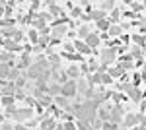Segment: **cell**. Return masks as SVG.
<instances>
[{
	"label": "cell",
	"mask_w": 146,
	"mask_h": 130,
	"mask_svg": "<svg viewBox=\"0 0 146 130\" xmlns=\"http://www.w3.org/2000/svg\"><path fill=\"white\" fill-rule=\"evenodd\" d=\"M45 70H49V62L39 60V62H35V64H31L29 68H27V78H35V80H37Z\"/></svg>",
	"instance_id": "6da1fadb"
},
{
	"label": "cell",
	"mask_w": 146,
	"mask_h": 130,
	"mask_svg": "<svg viewBox=\"0 0 146 130\" xmlns=\"http://www.w3.org/2000/svg\"><path fill=\"white\" fill-rule=\"evenodd\" d=\"M60 95H64V97H74L76 95V82L74 80H68L66 84H62L60 87Z\"/></svg>",
	"instance_id": "7a4b0ae2"
},
{
	"label": "cell",
	"mask_w": 146,
	"mask_h": 130,
	"mask_svg": "<svg viewBox=\"0 0 146 130\" xmlns=\"http://www.w3.org/2000/svg\"><path fill=\"white\" fill-rule=\"evenodd\" d=\"M115 54H117V49H115V47H107V49L101 53V60H103V64L107 66L109 62H113V60H115Z\"/></svg>",
	"instance_id": "3957f363"
},
{
	"label": "cell",
	"mask_w": 146,
	"mask_h": 130,
	"mask_svg": "<svg viewBox=\"0 0 146 130\" xmlns=\"http://www.w3.org/2000/svg\"><path fill=\"white\" fill-rule=\"evenodd\" d=\"M121 120H123V109H121V107H113L111 111H109V122L119 124Z\"/></svg>",
	"instance_id": "277c9868"
},
{
	"label": "cell",
	"mask_w": 146,
	"mask_h": 130,
	"mask_svg": "<svg viewBox=\"0 0 146 130\" xmlns=\"http://www.w3.org/2000/svg\"><path fill=\"white\" fill-rule=\"evenodd\" d=\"M31 115H33V111H31V109H16L14 119H16V120H27Z\"/></svg>",
	"instance_id": "5b68a950"
},
{
	"label": "cell",
	"mask_w": 146,
	"mask_h": 130,
	"mask_svg": "<svg viewBox=\"0 0 146 130\" xmlns=\"http://www.w3.org/2000/svg\"><path fill=\"white\" fill-rule=\"evenodd\" d=\"M66 33V25H62V23H55V29H53V39H58V37H62Z\"/></svg>",
	"instance_id": "8992f818"
},
{
	"label": "cell",
	"mask_w": 146,
	"mask_h": 130,
	"mask_svg": "<svg viewBox=\"0 0 146 130\" xmlns=\"http://www.w3.org/2000/svg\"><path fill=\"white\" fill-rule=\"evenodd\" d=\"M0 93H2V97H12V95L16 93V86H14V84H6V86L2 87Z\"/></svg>",
	"instance_id": "52a82bcc"
},
{
	"label": "cell",
	"mask_w": 146,
	"mask_h": 130,
	"mask_svg": "<svg viewBox=\"0 0 146 130\" xmlns=\"http://www.w3.org/2000/svg\"><path fill=\"white\" fill-rule=\"evenodd\" d=\"M98 43H100V37H98V35H94V33H90V35L86 37V45H88L90 49H94V47H98Z\"/></svg>",
	"instance_id": "ba28073f"
},
{
	"label": "cell",
	"mask_w": 146,
	"mask_h": 130,
	"mask_svg": "<svg viewBox=\"0 0 146 130\" xmlns=\"http://www.w3.org/2000/svg\"><path fill=\"white\" fill-rule=\"evenodd\" d=\"M136 122H138V119H136V115H127L123 119V124L127 126V128H131V126H135Z\"/></svg>",
	"instance_id": "9c48e42d"
},
{
	"label": "cell",
	"mask_w": 146,
	"mask_h": 130,
	"mask_svg": "<svg viewBox=\"0 0 146 130\" xmlns=\"http://www.w3.org/2000/svg\"><path fill=\"white\" fill-rule=\"evenodd\" d=\"M55 103H56V107H60V109H68V99L64 95H56Z\"/></svg>",
	"instance_id": "30bf717a"
},
{
	"label": "cell",
	"mask_w": 146,
	"mask_h": 130,
	"mask_svg": "<svg viewBox=\"0 0 146 130\" xmlns=\"http://www.w3.org/2000/svg\"><path fill=\"white\" fill-rule=\"evenodd\" d=\"M90 18H92V20L101 22V20H105V12H103V10H96V12H92V14H90Z\"/></svg>",
	"instance_id": "8fae6325"
},
{
	"label": "cell",
	"mask_w": 146,
	"mask_h": 130,
	"mask_svg": "<svg viewBox=\"0 0 146 130\" xmlns=\"http://www.w3.org/2000/svg\"><path fill=\"white\" fill-rule=\"evenodd\" d=\"M47 4H49V12H51L53 16H60V14H62V10H60L56 4H53V2H47Z\"/></svg>",
	"instance_id": "7c38bea8"
},
{
	"label": "cell",
	"mask_w": 146,
	"mask_h": 130,
	"mask_svg": "<svg viewBox=\"0 0 146 130\" xmlns=\"http://www.w3.org/2000/svg\"><path fill=\"white\" fill-rule=\"evenodd\" d=\"M47 91H49L51 95H55V97H56V95H60V86H58V84H51Z\"/></svg>",
	"instance_id": "4fadbf2b"
},
{
	"label": "cell",
	"mask_w": 146,
	"mask_h": 130,
	"mask_svg": "<svg viewBox=\"0 0 146 130\" xmlns=\"http://www.w3.org/2000/svg\"><path fill=\"white\" fill-rule=\"evenodd\" d=\"M8 74H10V66L8 64H0V80L8 78Z\"/></svg>",
	"instance_id": "5bb4252c"
},
{
	"label": "cell",
	"mask_w": 146,
	"mask_h": 130,
	"mask_svg": "<svg viewBox=\"0 0 146 130\" xmlns=\"http://www.w3.org/2000/svg\"><path fill=\"white\" fill-rule=\"evenodd\" d=\"M88 84L90 86H94V84H101V74L98 72V74H92L90 78H88Z\"/></svg>",
	"instance_id": "9a60e30c"
},
{
	"label": "cell",
	"mask_w": 146,
	"mask_h": 130,
	"mask_svg": "<svg viewBox=\"0 0 146 130\" xmlns=\"http://www.w3.org/2000/svg\"><path fill=\"white\" fill-rule=\"evenodd\" d=\"M55 128V122L51 119H43V124H41V130H53Z\"/></svg>",
	"instance_id": "2e32d148"
},
{
	"label": "cell",
	"mask_w": 146,
	"mask_h": 130,
	"mask_svg": "<svg viewBox=\"0 0 146 130\" xmlns=\"http://www.w3.org/2000/svg\"><path fill=\"white\" fill-rule=\"evenodd\" d=\"M78 74H80V70H78V66H70V68H68V72H66V76H70L72 78V80H74V78H78Z\"/></svg>",
	"instance_id": "e0dca14e"
},
{
	"label": "cell",
	"mask_w": 146,
	"mask_h": 130,
	"mask_svg": "<svg viewBox=\"0 0 146 130\" xmlns=\"http://www.w3.org/2000/svg\"><path fill=\"white\" fill-rule=\"evenodd\" d=\"M98 27H100L101 31H109V27H111V22H109V20H101V22H98Z\"/></svg>",
	"instance_id": "ac0fdd59"
},
{
	"label": "cell",
	"mask_w": 146,
	"mask_h": 130,
	"mask_svg": "<svg viewBox=\"0 0 146 130\" xmlns=\"http://www.w3.org/2000/svg\"><path fill=\"white\" fill-rule=\"evenodd\" d=\"M4 47L8 51H20V45L16 43V41H4Z\"/></svg>",
	"instance_id": "d6986e66"
},
{
	"label": "cell",
	"mask_w": 146,
	"mask_h": 130,
	"mask_svg": "<svg viewBox=\"0 0 146 130\" xmlns=\"http://www.w3.org/2000/svg\"><path fill=\"white\" fill-rule=\"evenodd\" d=\"M76 49H78L80 53H84V54H88V53L92 51V49H90L86 43H80V41H76Z\"/></svg>",
	"instance_id": "ffe728a7"
},
{
	"label": "cell",
	"mask_w": 146,
	"mask_h": 130,
	"mask_svg": "<svg viewBox=\"0 0 146 130\" xmlns=\"http://www.w3.org/2000/svg\"><path fill=\"white\" fill-rule=\"evenodd\" d=\"M39 103H41V105H43V107H49V105H51V103H53V99L49 97V95H39Z\"/></svg>",
	"instance_id": "44dd1931"
},
{
	"label": "cell",
	"mask_w": 146,
	"mask_h": 130,
	"mask_svg": "<svg viewBox=\"0 0 146 130\" xmlns=\"http://www.w3.org/2000/svg\"><path fill=\"white\" fill-rule=\"evenodd\" d=\"M98 119H100V120H103V122H109V111L101 109L100 113H98Z\"/></svg>",
	"instance_id": "7402d4cb"
},
{
	"label": "cell",
	"mask_w": 146,
	"mask_h": 130,
	"mask_svg": "<svg viewBox=\"0 0 146 130\" xmlns=\"http://www.w3.org/2000/svg\"><path fill=\"white\" fill-rule=\"evenodd\" d=\"M12 23H14L12 18H4V20L0 18V27H4V29H6V27H12Z\"/></svg>",
	"instance_id": "603a6c76"
},
{
	"label": "cell",
	"mask_w": 146,
	"mask_h": 130,
	"mask_svg": "<svg viewBox=\"0 0 146 130\" xmlns=\"http://www.w3.org/2000/svg\"><path fill=\"white\" fill-rule=\"evenodd\" d=\"M8 78L16 82V80L20 78V70H18V68H10V74H8Z\"/></svg>",
	"instance_id": "cb8c5ba5"
},
{
	"label": "cell",
	"mask_w": 146,
	"mask_h": 130,
	"mask_svg": "<svg viewBox=\"0 0 146 130\" xmlns=\"http://www.w3.org/2000/svg\"><path fill=\"white\" fill-rule=\"evenodd\" d=\"M109 76H123V68H121V66H117V68L109 70Z\"/></svg>",
	"instance_id": "d4e9b609"
},
{
	"label": "cell",
	"mask_w": 146,
	"mask_h": 130,
	"mask_svg": "<svg viewBox=\"0 0 146 130\" xmlns=\"http://www.w3.org/2000/svg\"><path fill=\"white\" fill-rule=\"evenodd\" d=\"M129 93H131V97L135 99V101H138V99H140V89H136V87H133Z\"/></svg>",
	"instance_id": "484cf974"
},
{
	"label": "cell",
	"mask_w": 146,
	"mask_h": 130,
	"mask_svg": "<svg viewBox=\"0 0 146 130\" xmlns=\"http://www.w3.org/2000/svg\"><path fill=\"white\" fill-rule=\"evenodd\" d=\"M140 56H142V49L135 47V49H133V53H131V58H140Z\"/></svg>",
	"instance_id": "4316f807"
},
{
	"label": "cell",
	"mask_w": 146,
	"mask_h": 130,
	"mask_svg": "<svg viewBox=\"0 0 146 130\" xmlns=\"http://www.w3.org/2000/svg\"><path fill=\"white\" fill-rule=\"evenodd\" d=\"M113 2H101V8H103V12H111L113 10Z\"/></svg>",
	"instance_id": "83f0119b"
},
{
	"label": "cell",
	"mask_w": 146,
	"mask_h": 130,
	"mask_svg": "<svg viewBox=\"0 0 146 130\" xmlns=\"http://www.w3.org/2000/svg\"><path fill=\"white\" fill-rule=\"evenodd\" d=\"M101 130H117V124H113V122H103Z\"/></svg>",
	"instance_id": "f1b7e54d"
},
{
	"label": "cell",
	"mask_w": 146,
	"mask_h": 130,
	"mask_svg": "<svg viewBox=\"0 0 146 130\" xmlns=\"http://www.w3.org/2000/svg\"><path fill=\"white\" fill-rule=\"evenodd\" d=\"M14 86H16V89H22V87L25 86V78H18V80H16V84H14Z\"/></svg>",
	"instance_id": "f546056e"
},
{
	"label": "cell",
	"mask_w": 146,
	"mask_h": 130,
	"mask_svg": "<svg viewBox=\"0 0 146 130\" xmlns=\"http://www.w3.org/2000/svg\"><path fill=\"white\" fill-rule=\"evenodd\" d=\"M90 35V29L88 27H80L78 29V37H88Z\"/></svg>",
	"instance_id": "4dcf8cb0"
},
{
	"label": "cell",
	"mask_w": 146,
	"mask_h": 130,
	"mask_svg": "<svg viewBox=\"0 0 146 130\" xmlns=\"http://www.w3.org/2000/svg\"><path fill=\"white\" fill-rule=\"evenodd\" d=\"M119 33H121V27L119 25H111L109 27V35H119Z\"/></svg>",
	"instance_id": "1f68e13d"
},
{
	"label": "cell",
	"mask_w": 146,
	"mask_h": 130,
	"mask_svg": "<svg viewBox=\"0 0 146 130\" xmlns=\"http://www.w3.org/2000/svg\"><path fill=\"white\" fill-rule=\"evenodd\" d=\"M86 87H88V86H86V82L80 80L78 84H76V91H86Z\"/></svg>",
	"instance_id": "d6a6232c"
},
{
	"label": "cell",
	"mask_w": 146,
	"mask_h": 130,
	"mask_svg": "<svg viewBox=\"0 0 146 130\" xmlns=\"http://www.w3.org/2000/svg\"><path fill=\"white\" fill-rule=\"evenodd\" d=\"M14 101H16L14 97H2V103H4L6 107H12V105H14Z\"/></svg>",
	"instance_id": "836d02e7"
},
{
	"label": "cell",
	"mask_w": 146,
	"mask_h": 130,
	"mask_svg": "<svg viewBox=\"0 0 146 130\" xmlns=\"http://www.w3.org/2000/svg\"><path fill=\"white\" fill-rule=\"evenodd\" d=\"M133 39H135V43L140 45V49H142V45H144V37H142V35H135Z\"/></svg>",
	"instance_id": "e575fe53"
},
{
	"label": "cell",
	"mask_w": 146,
	"mask_h": 130,
	"mask_svg": "<svg viewBox=\"0 0 146 130\" xmlns=\"http://www.w3.org/2000/svg\"><path fill=\"white\" fill-rule=\"evenodd\" d=\"M90 126H92V128H101L103 124H101V120H100V119H94V120L90 122Z\"/></svg>",
	"instance_id": "d590c367"
},
{
	"label": "cell",
	"mask_w": 146,
	"mask_h": 130,
	"mask_svg": "<svg viewBox=\"0 0 146 130\" xmlns=\"http://www.w3.org/2000/svg\"><path fill=\"white\" fill-rule=\"evenodd\" d=\"M16 29H14V27H6V29H4V35H8V37H14V35H16Z\"/></svg>",
	"instance_id": "8d00e7d4"
},
{
	"label": "cell",
	"mask_w": 146,
	"mask_h": 130,
	"mask_svg": "<svg viewBox=\"0 0 146 130\" xmlns=\"http://www.w3.org/2000/svg\"><path fill=\"white\" fill-rule=\"evenodd\" d=\"M62 130H76V126H74L72 122H64V124H62Z\"/></svg>",
	"instance_id": "74e56055"
},
{
	"label": "cell",
	"mask_w": 146,
	"mask_h": 130,
	"mask_svg": "<svg viewBox=\"0 0 146 130\" xmlns=\"http://www.w3.org/2000/svg\"><path fill=\"white\" fill-rule=\"evenodd\" d=\"M101 84H111V76H107V74H101Z\"/></svg>",
	"instance_id": "f35d334b"
},
{
	"label": "cell",
	"mask_w": 146,
	"mask_h": 130,
	"mask_svg": "<svg viewBox=\"0 0 146 130\" xmlns=\"http://www.w3.org/2000/svg\"><path fill=\"white\" fill-rule=\"evenodd\" d=\"M10 56H12V53H8V51H6V53H2V54H0V60H8Z\"/></svg>",
	"instance_id": "ab89813d"
},
{
	"label": "cell",
	"mask_w": 146,
	"mask_h": 130,
	"mask_svg": "<svg viewBox=\"0 0 146 130\" xmlns=\"http://www.w3.org/2000/svg\"><path fill=\"white\" fill-rule=\"evenodd\" d=\"M29 39H31V41L35 43V41H37V33H35V31H31V33H29Z\"/></svg>",
	"instance_id": "60d3db41"
},
{
	"label": "cell",
	"mask_w": 146,
	"mask_h": 130,
	"mask_svg": "<svg viewBox=\"0 0 146 130\" xmlns=\"http://www.w3.org/2000/svg\"><path fill=\"white\" fill-rule=\"evenodd\" d=\"M80 14H82V8H74L72 10V16H80Z\"/></svg>",
	"instance_id": "b9f144b4"
},
{
	"label": "cell",
	"mask_w": 146,
	"mask_h": 130,
	"mask_svg": "<svg viewBox=\"0 0 146 130\" xmlns=\"http://www.w3.org/2000/svg\"><path fill=\"white\" fill-rule=\"evenodd\" d=\"M136 119H138V122H142V126H146V117L140 115V117H136Z\"/></svg>",
	"instance_id": "7bdbcfd3"
},
{
	"label": "cell",
	"mask_w": 146,
	"mask_h": 130,
	"mask_svg": "<svg viewBox=\"0 0 146 130\" xmlns=\"http://www.w3.org/2000/svg\"><path fill=\"white\" fill-rule=\"evenodd\" d=\"M0 130H14V128H12L10 124H4V126H2V128H0Z\"/></svg>",
	"instance_id": "ee69618b"
},
{
	"label": "cell",
	"mask_w": 146,
	"mask_h": 130,
	"mask_svg": "<svg viewBox=\"0 0 146 130\" xmlns=\"http://www.w3.org/2000/svg\"><path fill=\"white\" fill-rule=\"evenodd\" d=\"M14 130H27V128H25V126H22V124H18V126H16Z\"/></svg>",
	"instance_id": "f6af8a7d"
},
{
	"label": "cell",
	"mask_w": 146,
	"mask_h": 130,
	"mask_svg": "<svg viewBox=\"0 0 146 130\" xmlns=\"http://www.w3.org/2000/svg\"><path fill=\"white\" fill-rule=\"evenodd\" d=\"M2 6H4V2H2V4H0V16H2V14H4V10H6V8H2Z\"/></svg>",
	"instance_id": "bcb514c9"
},
{
	"label": "cell",
	"mask_w": 146,
	"mask_h": 130,
	"mask_svg": "<svg viewBox=\"0 0 146 130\" xmlns=\"http://www.w3.org/2000/svg\"><path fill=\"white\" fill-rule=\"evenodd\" d=\"M0 43H2V41H0Z\"/></svg>",
	"instance_id": "7dc6e473"
}]
</instances>
